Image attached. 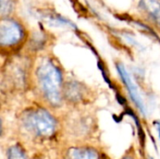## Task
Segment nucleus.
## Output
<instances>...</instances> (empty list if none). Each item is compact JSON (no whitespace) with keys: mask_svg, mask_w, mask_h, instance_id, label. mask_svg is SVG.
Listing matches in <instances>:
<instances>
[{"mask_svg":"<svg viewBox=\"0 0 160 159\" xmlns=\"http://www.w3.org/2000/svg\"><path fill=\"white\" fill-rule=\"evenodd\" d=\"M157 128H158V135H159V138H160V124L159 123L158 124V126H157Z\"/></svg>","mask_w":160,"mask_h":159,"instance_id":"1a4fd4ad","label":"nucleus"},{"mask_svg":"<svg viewBox=\"0 0 160 159\" xmlns=\"http://www.w3.org/2000/svg\"><path fill=\"white\" fill-rule=\"evenodd\" d=\"M116 67H117V70H118V73H119L121 79L123 80L126 87L128 90L129 96L131 97L133 102L137 105V107L140 109V111L142 113H145V106H144V103L142 101L141 93L139 91L138 86L136 85L133 79L131 78L130 74L128 73V71L126 69V67L122 64H117Z\"/></svg>","mask_w":160,"mask_h":159,"instance_id":"20e7f679","label":"nucleus"},{"mask_svg":"<svg viewBox=\"0 0 160 159\" xmlns=\"http://www.w3.org/2000/svg\"><path fill=\"white\" fill-rule=\"evenodd\" d=\"M13 0H1V14H8L12 10Z\"/></svg>","mask_w":160,"mask_h":159,"instance_id":"6e6552de","label":"nucleus"},{"mask_svg":"<svg viewBox=\"0 0 160 159\" xmlns=\"http://www.w3.org/2000/svg\"><path fill=\"white\" fill-rule=\"evenodd\" d=\"M67 159H98V155L91 148H73L68 153Z\"/></svg>","mask_w":160,"mask_h":159,"instance_id":"423d86ee","label":"nucleus"},{"mask_svg":"<svg viewBox=\"0 0 160 159\" xmlns=\"http://www.w3.org/2000/svg\"><path fill=\"white\" fill-rule=\"evenodd\" d=\"M140 7L160 24V0H141Z\"/></svg>","mask_w":160,"mask_h":159,"instance_id":"39448f33","label":"nucleus"},{"mask_svg":"<svg viewBox=\"0 0 160 159\" xmlns=\"http://www.w3.org/2000/svg\"><path fill=\"white\" fill-rule=\"evenodd\" d=\"M8 159H27L19 146H12L8 152Z\"/></svg>","mask_w":160,"mask_h":159,"instance_id":"0eeeda50","label":"nucleus"},{"mask_svg":"<svg viewBox=\"0 0 160 159\" xmlns=\"http://www.w3.org/2000/svg\"><path fill=\"white\" fill-rule=\"evenodd\" d=\"M41 90L52 105H58L61 100V72L56 66L49 60H44L37 70Z\"/></svg>","mask_w":160,"mask_h":159,"instance_id":"f257e3e1","label":"nucleus"},{"mask_svg":"<svg viewBox=\"0 0 160 159\" xmlns=\"http://www.w3.org/2000/svg\"><path fill=\"white\" fill-rule=\"evenodd\" d=\"M24 126L28 130L38 136H51L55 129V121L52 115L44 110H36L25 115Z\"/></svg>","mask_w":160,"mask_h":159,"instance_id":"f03ea898","label":"nucleus"},{"mask_svg":"<svg viewBox=\"0 0 160 159\" xmlns=\"http://www.w3.org/2000/svg\"><path fill=\"white\" fill-rule=\"evenodd\" d=\"M125 159H131V158H125Z\"/></svg>","mask_w":160,"mask_h":159,"instance_id":"9d476101","label":"nucleus"},{"mask_svg":"<svg viewBox=\"0 0 160 159\" xmlns=\"http://www.w3.org/2000/svg\"><path fill=\"white\" fill-rule=\"evenodd\" d=\"M22 37V29L12 20H3L0 25V44L11 46L17 44Z\"/></svg>","mask_w":160,"mask_h":159,"instance_id":"7ed1b4c3","label":"nucleus"}]
</instances>
